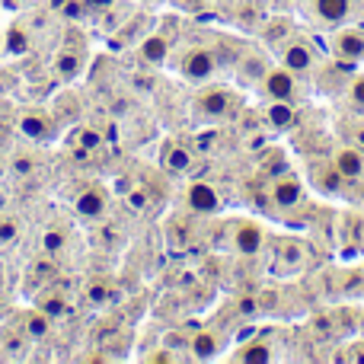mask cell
Instances as JSON below:
<instances>
[{"label": "cell", "mask_w": 364, "mask_h": 364, "mask_svg": "<svg viewBox=\"0 0 364 364\" xmlns=\"http://www.w3.org/2000/svg\"><path fill=\"white\" fill-rule=\"evenodd\" d=\"M233 109V93L224 87H208L192 100V115L198 122H220Z\"/></svg>", "instance_id": "cell-1"}, {"label": "cell", "mask_w": 364, "mask_h": 364, "mask_svg": "<svg viewBox=\"0 0 364 364\" xmlns=\"http://www.w3.org/2000/svg\"><path fill=\"white\" fill-rule=\"evenodd\" d=\"M176 70L186 77V80L205 83V80H211L214 70H218V58H214V51H208V48H192V51H186V55L179 58Z\"/></svg>", "instance_id": "cell-2"}, {"label": "cell", "mask_w": 364, "mask_h": 364, "mask_svg": "<svg viewBox=\"0 0 364 364\" xmlns=\"http://www.w3.org/2000/svg\"><path fill=\"white\" fill-rule=\"evenodd\" d=\"M329 164H333V170L339 173L342 179H361L364 176V151H358L355 144H342L333 151V157H329Z\"/></svg>", "instance_id": "cell-3"}, {"label": "cell", "mask_w": 364, "mask_h": 364, "mask_svg": "<svg viewBox=\"0 0 364 364\" xmlns=\"http://www.w3.org/2000/svg\"><path fill=\"white\" fill-rule=\"evenodd\" d=\"M262 93L269 100H294L297 93V74H291L288 68H272L269 74L262 77Z\"/></svg>", "instance_id": "cell-4"}, {"label": "cell", "mask_w": 364, "mask_h": 364, "mask_svg": "<svg viewBox=\"0 0 364 364\" xmlns=\"http://www.w3.org/2000/svg\"><path fill=\"white\" fill-rule=\"evenodd\" d=\"M186 208L192 214H218L220 211V195L208 182H192L186 188Z\"/></svg>", "instance_id": "cell-5"}, {"label": "cell", "mask_w": 364, "mask_h": 364, "mask_svg": "<svg viewBox=\"0 0 364 364\" xmlns=\"http://www.w3.org/2000/svg\"><path fill=\"white\" fill-rule=\"evenodd\" d=\"M262 243H265V233H262V227L252 224V220H240L230 233V246L240 256H256V252L262 250Z\"/></svg>", "instance_id": "cell-6"}, {"label": "cell", "mask_w": 364, "mask_h": 364, "mask_svg": "<svg viewBox=\"0 0 364 364\" xmlns=\"http://www.w3.org/2000/svg\"><path fill=\"white\" fill-rule=\"evenodd\" d=\"M272 201H275V208H282V211H294L297 205L304 201V186L297 176H278L272 182Z\"/></svg>", "instance_id": "cell-7"}, {"label": "cell", "mask_w": 364, "mask_h": 364, "mask_svg": "<svg viewBox=\"0 0 364 364\" xmlns=\"http://www.w3.org/2000/svg\"><path fill=\"white\" fill-rule=\"evenodd\" d=\"M106 205H109V195H106V188H100V186L80 188L77 198H74V211L80 214V218H87V220L102 218V214H106Z\"/></svg>", "instance_id": "cell-8"}, {"label": "cell", "mask_w": 364, "mask_h": 364, "mask_svg": "<svg viewBox=\"0 0 364 364\" xmlns=\"http://www.w3.org/2000/svg\"><path fill=\"white\" fill-rule=\"evenodd\" d=\"M333 55L339 61H364V32L358 29H339L333 36Z\"/></svg>", "instance_id": "cell-9"}, {"label": "cell", "mask_w": 364, "mask_h": 364, "mask_svg": "<svg viewBox=\"0 0 364 364\" xmlns=\"http://www.w3.org/2000/svg\"><path fill=\"white\" fill-rule=\"evenodd\" d=\"M314 16L320 26H342L352 16V0H314Z\"/></svg>", "instance_id": "cell-10"}, {"label": "cell", "mask_w": 364, "mask_h": 364, "mask_svg": "<svg viewBox=\"0 0 364 364\" xmlns=\"http://www.w3.org/2000/svg\"><path fill=\"white\" fill-rule=\"evenodd\" d=\"M282 68H288L291 74H304V70L314 68V51L304 38H294V42L284 45L282 51Z\"/></svg>", "instance_id": "cell-11"}, {"label": "cell", "mask_w": 364, "mask_h": 364, "mask_svg": "<svg viewBox=\"0 0 364 364\" xmlns=\"http://www.w3.org/2000/svg\"><path fill=\"white\" fill-rule=\"evenodd\" d=\"M265 122H269L275 132H291L297 125V112L288 100H269L265 106Z\"/></svg>", "instance_id": "cell-12"}, {"label": "cell", "mask_w": 364, "mask_h": 364, "mask_svg": "<svg viewBox=\"0 0 364 364\" xmlns=\"http://www.w3.org/2000/svg\"><path fill=\"white\" fill-rule=\"evenodd\" d=\"M192 164H195V157H192V151H188L186 144H166V151H164V170H170L173 176H182V173H188L192 170Z\"/></svg>", "instance_id": "cell-13"}, {"label": "cell", "mask_w": 364, "mask_h": 364, "mask_svg": "<svg viewBox=\"0 0 364 364\" xmlns=\"http://www.w3.org/2000/svg\"><path fill=\"white\" fill-rule=\"evenodd\" d=\"M19 134L29 141H45L48 138V115L38 112V109L23 112V119H19Z\"/></svg>", "instance_id": "cell-14"}, {"label": "cell", "mask_w": 364, "mask_h": 364, "mask_svg": "<svg viewBox=\"0 0 364 364\" xmlns=\"http://www.w3.org/2000/svg\"><path fill=\"white\" fill-rule=\"evenodd\" d=\"M265 74H269V61L262 55H256V51L246 55V61L240 64V83H246V87H259Z\"/></svg>", "instance_id": "cell-15"}, {"label": "cell", "mask_w": 364, "mask_h": 364, "mask_svg": "<svg viewBox=\"0 0 364 364\" xmlns=\"http://www.w3.org/2000/svg\"><path fill=\"white\" fill-rule=\"evenodd\" d=\"M188 348H192V358L208 361V358H214V355L220 352V336H218V333H208V329H201L198 336H192Z\"/></svg>", "instance_id": "cell-16"}, {"label": "cell", "mask_w": 364, "mask_h": 364, "mask_svg": "<svg viewBox=\"0 0 364 364\" xmlns=\"http://www.w3.org/2000/svg\"><path fill=\"white\" fill-rule=\"evenodd\" d=\"M166 58H170V42H166L164 36H147L144 42H141V61L160 68Z\"/></svg>", "instance_id": "cell-17"}, {"label": "cell", "mask_w": 364, "mask_h": 364, "mask_svg": "<svg viewBox=\"0 0 364 364\" xmlns=\"http://www.w3.org/2000/svg\"><path fill=\"white\" fill-rule=\"evenodd\" d=\"M23 333L29 336V339H45V336L51 333V316L45 314V310H29V314L23 316Z\"/></svg>", "instance_id": "cell-18"}, {"label": "cell", "mask_w": 364, "mask_h": 364, "mask_svg": "<svg viewBox=\"0 0 364 364\" xmlns=\"http://www.w3.org/2000/svg\"><path fill=\"white\" fill-rule=\"evenodd\" d=\"M304 243H297V240H284V243H278V269H301L304 265Z\"/></svg>", "instance_id": "cell-19"}, {"label": "cell", "mask_w": 364, "mask_h": 364, "mask_svg": "<svg viewBox=\"0 0 364 364\" xmlns=\"http://www.w3.org/2000/svg\"><path fill=\"white\" fill-rule=\"evenodd\" d=\"M55 74H58V80H64V83L77 80V77H80V58L70 55V51H61V55L55 58Z\"/></svg>", "instance_id": "cell-20"}, {"label": "cell", "mask_w": 364, "mask_h": 364, "mask_svg": "<svg viewBox=\"0 0 364 364\" xmlns=\"http://www.w3.org/2000/svg\"><path fill=\"white\" fill-rule=\"evenodd\" d=\"M237 361H250V364H256V361H272V346L269 342H246L243 348H240L237 355H233Z\"/></svg>", "instance_id": "cell-21"}, {"label": "cell", "mask_w": 364, "mask_h": 364, "mask_svg": "<svg viewBox=\"0 0 364 364\" xmlns=\"http://www.w3.org/2000/svg\"><path fill=\"white\" fill-rule=\"evenodd\" d=\"M55 275H58V265L51 262V256H45V259H38V262L32 265V282L26 278V288H38L42 282H51Z\"/></svg>", "instance_id": "cell-22"}, {"label": "cell", "mask_w": 364, "mask_h": 364, "mask_svg": "<svg viewBox=\"0 0 364 364\" xmlns=\"http://www.w3.org/2000/svg\"><path fill=\"white\" fill-rule=\"evenodd\" d=\"M64 246H68V233H64L61 227H51V230L42 233V252L45 256H58V252H64Z\"/></svg>", "instance_id": "cell-23"}, {"label": "cell", "mask_w": 364, "mask_h": 364, "mask_svg": "<svg viewBox=\"0 0 364 364\" xmlns=\"http://www.w3.org/2000/svg\"><path fill=\"white\" fill-rule=\"evenodd\" d=\"M6 51L10 55H26L29 51V36H26L23 26H10L6 29Z\"/></svg>", "instance_id": "cell-24"}, {"label": "cell", "mask_w": 364, "mask_h": 364, "mask_svg": "<svg viewBox=\"0 0 364 364\" xmlns=\"http://www.w3.org/2000/svg\"><path fill=\"white\" fill-rule=\"evenodd\" d=\"M316 188H323V192H336V188L342 186V176L333 170V164L329 166H316Z\"/></svg>", "instance_id": "cell-25"}, {"label": "cell", "mask_w": 364, "mask_h": 364, "mask_svg": "<svg viewBox=\"0 0 364 364\" xmlns=\"http://www.w3.org/2000/svg\"><path fill=\"white\" fill-rule=\"evenodd\" d=\"M16 237H19L16 218H0V250H4V246H13Z\"/></svg>", "instance_id": "cell-26"}, {"label": "cell", "mask_w": 364, "mask_h": 364, "mask_svg": "<svg viewBox=\"0 0 364 364\" xmlns=\"http://www.w3.org/2000/svg\"><path fill=\"white\" fill-rule=\"evenodd\" d=\"M38 310H45V314L55 320V316H64L68 314V301H64L61 294H55V297H45L42 304H38Z\"/></svg>", "instance_id": "cell-27"}, {"label": "cell", "mask_w": 364, "mask_h": 364, "mask_svg": "<svg viewBox=\"0 0 364 364\" xmlns=\"http://www.w3.org/2000/svg\"><path fill=\"white\" fill-rule=\"evenodd\" d=\"M348 100H352L355 109L364 112V74H355L352 83H348Z\"/></svg>", "instance_id": "cell-28"}, {"label": "cell", "mask_w": 364, "mask_h": 364, "mask_svg": "<svg viewBox=\"0 0 364 364\" xmlns=\"http://www.w3.org/2000/svg\"><path fill=\"white\" fill-rule=\"evenodd\" d=\"M87 297H90V304H93V307H102V304L109 301V288L102 282H96V284H90V288H87Z\"/></svg>", "instance_id": "cell-29"}, {"label": "cell", "mask_w": 364, "mask_h": 364, "mask_svg": "<svg viewBox=\"0 0 364 364\" xmlns=\"http://www.w3.org/2000/svg\"><path fill=\"white\" fill-rule=\"evenodd\" d=\"M77 141L83 144V151H96V147L102 144L100 132H93V128H80V134H77Z\"/></svg>", "instance_id": "cell-30"}, {"label": "cell", "mask_w": 364, "mask_h": 364, "mask_svg": "<svg viewBox=\"0 0 364 364\" xmlns=\"http://www.w3.org/2000/svg\"><path fill=\"white\" fill-rule=\"evenodd\" d=\"M4 348L10 355H23V348H26V339L23 336H13V333H4Z\"/></svg>", "instance_id": "cell-31"}, {"label": "cell", "mask_w": 364, "mask_h": 364, "mask_svg": "<svg viewBox=\"0 0 364 364\" xmlns=\"http://www.w3.org/2000/svg\"><path fill=\"white\" fill-rule=\"evenodd\" d=\"M10 170L16 173V176H29V173L36 170V160H32V157H16L10 164Z\"/></svg>", "instance_id": "cell-32"}, {"label": "cell", "mask_w": 364, "mask_h": 364, "mask_svg": "<svg viewBox=\"0 0 364 364\" xmlns=\"http://www.w3.org/2000/svg\"><path fill=\"white\" fill-rule=\"evenodd\" d=\"M265 144H269V138H265V134H250V138H246V141H243V147H246V151H250V154L262 151V147H265Z\"/></svg>", "instance_id": "cell-33"}, {"label": "cell", "mask_w": 364, "mask_h": 364, "mask_svg": "<svg viewBox=\"0 0 364 364\" xmlns=\"http://www.w3.org/2000/svg\"><path fill=\"white\" fill-rule=\"evenodd\" d=\"M128 205L138 208V211H144V208H147V195L141 192V188H132V192H128Z\"/></svg>", "instance_id": "cell-34"}, {"label": "cell", "mask_w": 364, "mask_h": 364, "mask_svg": "<svg viewBox=\"0 0 364 364\" xmlns=\"http://www.w3.org/2000/svg\"><path fill=\"white\" fill-rule=\"evenodd\" d=\"M80 13H83L80 0H68V4L61 6V16H68V19H80Z\"/></svg>", "instance_id": "cell-35"}, {"label": "cell", "mask_w": 364, "mask_h": 364, "mask_svg": "<svg viewBox=\"0 0 364 364\" xmlns=\"http://www.w3.org/2000/svg\"><path fill=\"white\" fill-rule=\"evenodd\" d=\"M348 144H355L358 151H364V122H358V125L352 128V134H348Z\"/></svg>", "instance_id": "cell-36"}, {"label": "cell", "mask_w": 364, "mask_h": 364, "mask_svg": "<svg viewBox=\"0 0 364 364\" xmlns=\"http://www.w3.org/2000/svg\"><path fill=\"white\" fill-rule=\"evenodd\" d=\"M240 310H243V314H259V301H252V297H243V301H240Z\"/></svg>", "instance_id": "cell-37"}, {"label": "cell", "mask_w": 364, "mask_h": 364, "mask_svg": "<svg viewBox=\"0 0 364 364\" xmlns=\"http://www.w3.org/2000/svg\"><path fill=\"white\" fill-rule=\"evenodd\" d=\"M90 6H96V10H106V6H112L115 0H87Z\"/></svg>", "instance_id": "cell-38"}, {"label": "cell", "mask_w": 364, "mask_h": 364, "mask_svg": "<svg viewBox=\"0 0 364 364\" xmlns=\"http://www.w3.org/2000/svg\"><path fill=\"white\" fill-rule=\"evenodd\" d=\"M64 4H68V0H48V6H51L55 13H61V6H64Z\"/></svg>", "instance_id": "cell-39"}, {"label": "cell", "mask_w": 364, "mask_h": 364, "mask_svg": "<svg viewBox=\"0 0 364 364\" xmlns=\"http://www.w3.org/2000/svg\"><path fill=\"white\" fill-rule=\"evenodd\" d=\"M0 4H4L6 10H16V6H19V0H0Z\"/></svg>", "instance_id": "cell-40"}, {"label": "cell", "mask_w": 364, "mask_h": 364, "mask_svg": "<svg viewBox=\"0 0 364 364\" xmlns=\"http://www.w3.org/2000/svg\"><path fill=\"white\" fill-rule=\"evenodd\" d=\"M4 170H6V166H4V160H0V176H4Z\"/></svg>", "instance_id": "cell-41"}]
</instances>
